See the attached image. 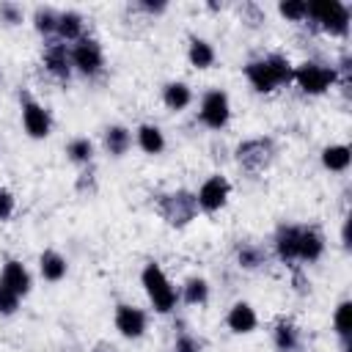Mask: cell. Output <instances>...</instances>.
<instances>
[{"label":"cell","instance_id":"obj_33","mask_svg":"<svg viewBox=\"0 0 352 352\" xmlns=\"http://www.w3.org/2000/svg\"><path fill=\"white\" fill-rule=\"evenodd\" d=\"M16 308H19V294H14L11 289H6V286L0 283V314H3V316H11Z\"/></svg>","mask_w":352,"mask_h":352},{"label":"cell","instance_id":"obj_13","mask_svg":"<svg viewBox=\"0 0 352 352\" xmlns=\"http://www.w3.org/2000/svg\"><path fill=\"white\" fill-rule=\"evenodd\" d=\"M324 253V236L314 226H300V239H297V261L314 264Z\"/></svg>","mask_w":352,"mask_h":352},{"label":"cell","instance_id":"obj_38","mask_svg":"<svg viewBox=\"0 0 352 352\" xmlns=\"http://www.w3.org/2000/svg\"><path fill=\"white\" fill-rule=\"evenodd\" d=\"M94 352H118V346L110 344V341H99V344L94 346Z\"/></svg>","mask_w":352,"mask_h":352},{"label":"cell","instance_id":"obj_35","mask_svg":"<svg viewBox=\"0 0 352 352\" xmlns=\"http://www.w3.org/2000/svg\"><path fill=\"white\" fill-rule=\"evenodd\" d=\"M14 214V195L0 187V220H8Z\"/></svg>","mask_w":352,"mask_h":352},{"label":"cell","instance_id":"obj_14","mask_svg":"<svg viewBox=\"0 0 352 352\" xmlns=\"http://www.w3.org/2000/svg\"><path fill=\"white\" fill-rule=\"evenodd\" d=\"M0 283H3L6 289H11L14 294L25 297V294L30 292V272H28V267H25L22 261H16V258H8V261L3 264V272H0Z\"/></svg>","mask_w":352,"mask_h":352},{"label":"cell","instance_id":"obj_23","mask_svg":"<svg viewBox=\"0 0 352 352\" xmlns=\"http://www.w3.org/2000/svg\"><path fill=\"white\" fill-rule=\"evenodd\" d=\"M187 60H190V66H195V69H209V66L214 63V47H212L206 38H190Z\"/></svg>","mask_w":352,"mask_h":352},{"label":"cell","instance_id":"obj_37","mask_svg":"<svg viewBox=\"0 0 352 352\" xmlns=\"http://www.w3.org/2000/svg\"><path fill=\"white\" fill-rule=\"evenodd\" d=\"M85 187H88V192H94V173H91V170L80 173V179H77V190L85 192Z\"/></svg>","mask_w":352,"mask_h":352},{"label":"cell","instance_id":"obj_8","mask_svg":"<svg viewBox=\"0 0 352 352\" xmlns=\"http://www.w3.org/2000/svg\"><path fill=\"white\" fill-rule=\"evenodd\" d=\"M69 55H72V69H77L85 77H96L104 69V55H102V47H99L96 38H85L82 36L69 50Z\"/></svg>","mask_w":352,"mask_h":352},{"label":"cell","instance_id":"obj_15","mask_svg":"<svg viewBox=\"0 0 352 352\" xmlns=\"http://www.w3.org/2000/svg\"><path fill=\"white\" fill-rule=\"evenodd\" d=\"M226 324H228L231 333L245 336V333H253V330H256L258 316H256V311H253L250 302H242V300H239V302H234V305L228 308V314H226Z\"/></svg>","mask_w":352,"mask_h":352},{"label":"cell","instance_id":"obj_21","mask_svg":"<svg viewBox=\"0 0 352 352\" xmlns=\"http://www.w3.org/2000/svg\"><path fill=\"white\" fill-rule=\"evenodd\" d=\"M349 162H352V148H349V146L333 143V146H324V148H322V165H324L327 170L341 173V170L349 168Z\"/></svg>","mask_w":352,"mask_h":352},{"label":"cell","instance_id":"obj_22","mask_svg":"<svg viewBox=\"0 0 352 352\" xmlns=\"http://www.w3.org/2000/svg\"><path fill=\"white\" fill-rule=\"evenodd\" d=\"M162 102H165L168 110H184L192 102V91H190L187 82H179V80L176 82H168L162 88Z\"/></svg>","mask_w":352,"mask_h":352},{"label":"cell","instance_id":"obj_19","mask_svg":"<svg viewBox=\"0 0 352 352\" xmlns=\"http://www.w3.org/2000/svg\"><path fill=\"white\" fill-rule=\"evenodd\" d=\"M38 270H41V278H44V280L58 283V280L66 278L69 264H66V258H63L58 250H44L41 258H38Z\"/></svg>","mask_w":352,"mask_h":352},{"label":"cell","instance_id":"obj_31","mask_svg":"<svg viewBox=\"0 0 352 352\" xmlns=\"http://www.w3.org/2000/svg\"><path fill=\"white\" fill-rule=\"evenodd\" d=\"M22 19H25V14H22V8L16 3H11V0H3L0 3V22H6V25H22Z\"/></svg>","mask_w":352,"mask_h":352},{"label":"cell","instance_id":"obj_12","mask_svg":"<svg viewBox=\"0 0 352 352\" xmlns=\"http://www.w3.org/2000/svg\"><path fill=\"white\" fill-rule=\"evenodd\" d=\"M44 66L52 77L58 80H69L72 77V55H69V47L63 41H50L44 47Z\"/></svg>","mask_w":352,"mask_h":352},{"label":"cell","instance_id":"obj_7","mask_svg":"<svg viewBox=\"0 0 352 352\" xmlns=\"http://www.w3.org/2000/svg\"><path fill=\"white\" fill-rule=\"evenodd\" d=\"M198 118H201L204 126H209V129H214V132L223 129V126L228 124V118H231V102H228V94L220 91V88L206 91L204 99H201Z\"/></svg>","mask_w":352,"mask_h":352},{"label":"cell","instance_id":"obj_9","mask_svg":"<svg viewBox=\"0 0 352 352\" xmlns=\"http://www.w3.org/2000/svg\"><path fill=\"white\" fill-rule=\"evenodd\" d=\"M228 195H231V184H228V179L220 176V173H212V176L198 187V192H195V204H198L201 212H209V214H212V212H220V209L226 206Z\"/></svg>","mask_w":352,"mask_h":352},{"label":"cell","instance_id":"obj_29","mask_svg":"<svg viewBox=\"0 0 352 352\" xmlns=\"http://www.w3.org/2000/svg\"><path fill=\"white\" fill-rule=\"evenodd\" d=\"M66 157L77 165H88L91 157H94V143L88 138H74L66 143Z\"/></svg>","mask_w":352,"mask_h":352},{"label":"cell","instance_id":"obj_17","mask_svg":"<svg viewBox=\"0 0 352 352\" xmlns=\"http://www.w3.org/2000/svg\"><path fill=\"white\" fill-rule=\"evenodd\" d=\"M272 344L278 352H297L300 349V330L294 327V322L289 319H280L275 327H272Z\"/></svg>","mask_w":352,"mask_h":352},{"label":"cell","instance_id":"obj_32","mask_svg":"<svg viewBox=\"0 0 352 352\" xmlns=\"http://www.w3.org/2000/svg\"><path fill=\"white\" fill-rule=\"evenodd\" d=\"M173 352H204V344L190 333H179L173 341Z\"/></svg>","mask_w":352,"mask_h":352},{"label":"cell","instance_id":"obj_28","mask_svg":"<svg viewBox=\"0 0 352 352\" xmlns=\"http://www.w3.org/2000/svg\"><path fill=\"white\" fill-rule=\"evenodd\" d=\"M33 25H36V30L41 36H47V38L55 36V30H58V11L47 8V6H38L36 14H33Z\"/></svg>","mask_w":352,"mask_h":352},{"label":"cell","instance_id":"obj_34","mask_svg":"<svg viewBox=\"0 0 352 352\" xmlns=\"http://www.w3.org/2000/svg\"><path fill=\"white\" fill-rule=\"evenodd\" d=\"M239 14L248 19V25H258V22H264V14H261V8H258L256 3H245V6L239 8Z\"/></svg>","mask_w":352,"mask_h":352},{"label":"cell","instance_id":"obj_11","mask_svg":"<svg viewBox=\"0 0 352 352\" xmlns=\"http://www.w3.org/2000/svg\"><path fill=\"white\" fill-rule=\"evenodd\" d=\"M113 322H116V330H118L124 338H140V336L146 333V324H148L146 311H143V308H135V305H126V302L116 308Z\"/></svg>","mask_w":352,"mask_h":352},{"label":"cell","instance_id":"obj_27","mask_svg":"<svg viewBox=\"0 0 352 352\" xmlns=\"http://www.w3.org/2000/svg\"><path fill=\"white\" fill-rule=\"evenodd\" d=\"M333 327L341 336V341L349 344V330H352V302L349 300H341L338 302V308L333 314Z\"/></svg>","mask_w":352,"mask_h":352},{"label":"cell","instance_id":"obj_36","mask_svg":"<svg viewBox=\"0 0 352 352\" xmlns=\"http://www.w3.org/2000/svg\"><path fill=\"white\" fill-rule=\"evenodd\" d=\"M138 8H140V11H146V14H162L168 6H165L162 0H157V3H151V0H143V3H138Z\"/></svg>","mask_w":352,"mask_h":352},{"label":"cell","instance_id":"obj_2","mask_svg":"<svg viewBox=\"0 0 352 352\" xmlns=\"http://www.w3.org/2000/svg\"><path fill=\"white\" fill-rule=\"evenodd\" d=\"M140 283H143V289H146V294H148V302L154 305L157 314H170V311L176 308L179 294H176L173 283L168 280V275L162 272V267H160L157 261H148V264L143 267Z\"/></svg>","mask_w":352,"mask_h":352},{"label":"cell","instance_id":"obj_1","mask_svg":"<svg viewBox=\"0 0 352 352\" xmlns=\"http://www.w3.org/2000/svg\"><path fill=\"white\" fill-rule=\"evenodd\" d=\"M292 72H294V66L289 63V58L278 55V52L245 63V77L253 85V91H258V94H272L278 85H289Z\"/></svg>","mask_w":352,"mask_h":352},{"label":"cell","instance_id":"obj_5","mask_svg":"<svg viewBox=\"0 0 352 352\" xmlns=\"http://www.w3.org/2000/svg\"><path fill=\"white\" fill-rule=\"evenodd\" d=\"M316 28H322L330 36H346L349 33V8L341 0H324V3H308V16Z\"/></svg>","mask_w":352,"mask_h":352},{"label":"cell","instance_id":"obj_6","mask_svg":"<svg viewBox=\"0 0 352 352\" xmlns=\"http://www.w3.org/2000/svg\"><path fill=\"white\" fill-rule=\"evenodd\" d=\"M234 154H236V162H239L242 170L258 173V170H264V168L272 162V157H275V143H272L270 138H250V140H242Z\"/></svg>","mask_w":352,"mask_h":352},{"label":"cell","instance_id":"obj_10","mask_svg":"<svg viewBox=\"0 0 352 352\" xmlns=\"http://www.w3.org/2000/svg\"><path fill=\"white\" fill-rule=\"evenodd\" d=\"M22 126H25V132H28L30 138H36V140L47 138L50 129H52V118H50L47 107L38 104V102H33L28 94H22Z\"/></svg>","mask_w":352,"mask_h":352},{"label":"cell","instance_id":"obj_18","mask_svg":"<svg viewBox=\"0 0 352 352\" xmlns=\"http://www.w3.org/2000/svg\"><path fill=\"white\" fill-rule=\"evenodd\" d=\"M82 14L80 11H60L58 14V30H55V36H58V41H80L82 38Z\"/></svg>","mask_w":352,"mask_h":352},{"label":"cell","instance_id":"obj_20","mask_svg":"<svg viewBox=\"0 0 352 352\" xmlns=\"http://www.w3.org/2000/svg\"><path fill=\"white\" fill-rule=\"evenodd\" d=\"M129 146H132V132H129L126 126L113 124V126L104 129V148H107V154L124 157V154L129 151Z\"/></svg>","mask_w":352,"mask_h":352},{"label":"cell","instance_id":"obj_26","mask_svg":"<svg viewBox=\"0 0 352 352\" xmlns=\"http://www.w3.org/2000/svg\"><path fill=\"white\" fill-rule=\"evenodd\" d=\"M182 300L187 305H204L209 300V283L204 278H198V275L187 278L184 286H182Z\"/></svg>","mask_w":352,"mask_h":352},{"label":"cell","instance_id":"obj_3","mask_svg":"<svg viewBox=\"0 0 352 352\" xmlns=\"http://www.w3.org/2000/svg\"><path fill=\"white\" fill-rule=\"evenodd\" d=\"M157 212H160V217H162L168 226L182 228V226H187L190 220H195V214H198L195 192H187V190L165 192V195L157 198Z\"/></svg>","mask_w":352,"mask_h":352},{"label":"cell","instance_id":"obj_4","mask_svg":"<svg viewBox=\"0 0 352 352\" xmlns=\"http://www.w3.org/2000/svg\"><path fill=\"white\" fill-rule=\"evenodd\" d=\"M292 82H297V88H300L302 94L319 96V94H324L327 88H333V85L338 82V74H336V66H324V63H316V60H305V63L294 66Z\"/></svg>","mask_w":352,"mask_h":352},{"label":"cell","instance_id":"obj_16","mask_svg":"<svg viewBox=\"0 0 352 352\" xmlns=\"http://www.w3.org/2000/svg\"><path fill=\"white\" fill-rule=\"evenodd\" d=\"M297 239H300V226H280L275 231V256L283 264H294L297 261Z\"/></svg>","mask_w":352,"mask_h":352},{"label":"cell","instance_id":"obj_24","mask_svg":"<svg viewBox=\"0 0 352 352\" xmlns=\"http://www.w3.org/2000/svg\"><path fill=\"white\" fill-rule=\"evenodd\" d=\"M236 264L242 270H261L267 264V250L256 242H245L236 248Z\"/></svg>","mask_w":352,"mask_h":352},{"label":"cell","instance_id":"obj_25","mask_svg":"<svg viewBox=\"0 0 352 352\" xmlns=\"http://www.w3.org/2000/svg\"><path fill=\"white\" fill-rule=\"evenodd\" d=\"M138 146L146 151V154H160L165 148V135L160 126L154 124H140L138 126Z\"/></svg>","mask_w":352,"mask_h":352},{"label":"cell","instance_id":"obj_30","mask_svg":"<svg viewBox=\"0 0 352 352\" xmlns=\"http://www.w3.org/2000/svg\"><path fill=\"white\" fill-rule=\"evenodd\" d=\"M278 11L289 22H302L308 16V3H302V0H283V3H278Z\"/></svg>","mask_w":352,"mask_h":352}]
</instances>
